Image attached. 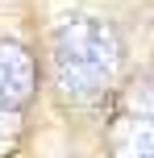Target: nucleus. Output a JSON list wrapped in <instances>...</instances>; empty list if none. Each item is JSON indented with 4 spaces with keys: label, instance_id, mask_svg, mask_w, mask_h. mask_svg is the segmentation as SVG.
<instances>
[{
    "label": "nucleus",
    "instance_id": "2",
    "mask_svg": "<svg viewBox=\"0 0 154 158\" xmlns=\"http://www.w3.org/2000/svg\"><path fill=\"white\" fill-rule=\"evenodd\" d=\"M38 71H33V54L21 42H0V104L21 112L33 100Z\"/></svg>",
    "mask_w": 154,
    "mask_h": 158
},
{
    "label": "nucleus",
    "instance_id": "3",
    "mask_svg": "<svg viewBox=\"0 0 154 158\" xmlns=\"http://www.w3.org/2000/svg\"><path fill=\"white\" fill-rule=\"evenodd\" d=\"M113 158H154V112H129L113 129Z\"/></svg>",
    "mask_w": 154,
    "mask_h": 158
},
{
    "label": "nucleus",
    "instance_id": "1",
    "mask_svg": "<svg viewBox=\"0 0 154 158\" xmlns=\"http://www.w3.org/2000/svg\"><path fill=\"white\" fill-rule=\"evenodd\" d=\"M50 63L54 87L71 104H96L117 83L121 67V38L100 17H67L50 33Z\"/></svg>",
    "mask_w": 154,
    "mask_h": 158
},
{
    "label": "nucleus",
    "instance_id": "4",
    "mask_svg": "<svg viewBox=\"0 0 154 158\" xmlns=\"http://www.w3.org/2000/svg\"><path fill=\"white\" fill-rule=\"evenodd\" d=\"M17 146V112L0 104V154H8Z\"/></svg>",
    "mask_w": 154,
    "mask_h": 158
}]
</instances>
